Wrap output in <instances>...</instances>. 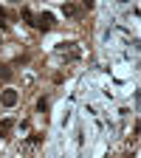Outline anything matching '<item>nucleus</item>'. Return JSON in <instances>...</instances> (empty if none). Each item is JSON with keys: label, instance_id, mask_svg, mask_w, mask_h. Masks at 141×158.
<instances>
[{"label": "nucleus", "instance_id": "nucleus-1", "mask_svg": "<svg viewBox=\"0 0 141 158\" xmlns=\"http://www.w3.org/2000/svg\"><path fill=\"white\" fill-rule=\"evenodd\" d=\"M34 28H39V31H51V28H54V14L43 11L39 17H34Z\"/></svg>", "mask_w": 141, "mask_h": 158}, {"label": "nucleus", "instance_id": "nucleus-2", "mask_svg": "<svg viewBox=\"0 0 141 158\" xmlns=\"http://www.w3.org/2000/svg\"><path fill=\"white\" fill-rule=\"evenodd\" d=\"M17 99H20V96H17V90H11V88H9V90H3L0 102H3V107H14V105H17Z\"/></svg>", "mask_w": 141, "mask_h": 158}, {"label": "nucleus", "instance_id": "nucleus-3", "mask_svg": "<svg viewBox=\"0 0 141 158\" xmlns=\"http://www.w3.org/2000/svg\"><path fill=\"white\" fill-rule=\"evenodd\" d=\"M14 130V122H11V118H6V122H0V135H9Z\"/></svg>", "mask_w": 141, "mask_h": 158}, {"label": "nucleus", "instance_id": "nucleus-4", "mask_svg": "<svg viewBox=\"0 0 141 158\" xmlns=\"http://www.w3.org/2000/svg\"><path fill=\"white\" fill-rule=\"evenodd\" d=\"M62 11H65L68 17H76V14H79V9H76L73 3H65V6H62Z\"/></svg>", "mask_w": 141, "mask_h": 158}, {"label": "nucleus", "instance_id": "nucleus-5", "mask_svg": "<svg viewBox=\"0 0 141 158\" xmlns=\"http://www.w3.org/2000/svg\"><path fill=\"white\" fill-rule=\"evenodd\" d=\"M20 14H23V20H28V23L34 26V11H31V9H23V11H20Z\"/></svg>", "mask_w": 141, "mask_h": 158}, {"label": "nucleus", "instance_id": "nucleus-6", "mask_svg": "<svg viewBox=\"0 0 141 158\" xmlns=\"http://www.w3.org/2000/svg\"><path fill=\"white\" fill-rule=\"evenodd\" d=\"M0 76H3V79H9V76H11V71H9L6 65H0Z\"/></svg>", "mask_w": 141, "mask_h": 158}, {"label": "nucleus", "instance_id": "nucleus-7", "mask_svg": "<svg viewBox=\"0 0 141 158\" xmlns=\"http://www.w3.org/2000/svg\"><path fill=\"white\" fill-rule=\"evenodd\" d=\"M93 3H96V0H82V6H85V9H93Z\"/></svg>", "mask_w": 141, "mask_h": 158}]
</instances>
